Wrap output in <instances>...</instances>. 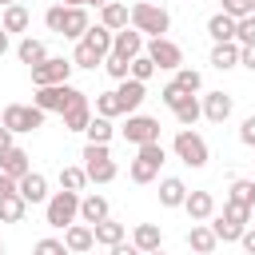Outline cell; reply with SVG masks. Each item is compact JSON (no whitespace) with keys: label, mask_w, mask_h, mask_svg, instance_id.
Returning a JSON list of instances; mask_svg holds the SVG:
<instances>
[{"label":"cell","mask_w":255,"mask_h":255,"mask_svg":"<svg viewBox=\"0 0 255 255\" xmlns=\"http://www.w3.org/2000/svg\"><path fill=\"white\" fill-rule=\"evenodd\" d=\"M163 163H167L163 143H143V147H135V159L128 163V179L131 183H151V179H159Z\"/></svg>","instance_id":"6da1fadb"},{"label":"cell","mask_w":255,"mask_h":255,"mask_svg":"<svg viewBox=\"0 0 255 255\" xmlns=\"http://www.w3.org/2000/svg\"><path fill=\"white\" fill-rule=\"evenodd\" d=\"M44 223L56 231H68L72 223H80V195L76 191H52V199L44 203Z\"/></svg>","instance_id":"7a4b0ae2"},{"label":"cell","mask_w":255,"mask_h":255,"mask_svg":"<svg viewBox=\"0 0 255 255\" xmlns=\"http://www.w3.org/2000/svg\"><path fill=\"white\" fill-rule=\"evenodd\" d=\"M131 28L143 32V36H151V40H159V36L171 32V16H167V8L139 0V4H131Z\"/></svg>","instance_id":"3957f363"},{"label":"cell","mask_w":255,"mask_h":255,"mask_svg":"<svg viewBox=\"0 0 255 255\" xmlns=\"http://www.w3.org/2000/svg\"><path fill=\"white\" fill-rule=\"evenodd\" d=\"M80 159H84V171H88V183H112V179L120 175V167H116V159H112V151H108V143H84V151H80Z\"/></svg>","instance_id":"277c9868"},{"label":"cell","mask_w":255,"mask_h":255,"mask_svg":"<svg viewBox=\"0 0 255 255\" xmlns=\"http://www.w3.org/2000/svg\"><path fill=\"white\" fill-rule=\"evenodd\" d=\"M171 151H175V159L187 163V167H207V139H203L199 131H191V128H179V131H175Z\"/></svg>","instance_id":"5b68a950"},{"label":"cell","mask_w":255,"mask_h":255,"mask_svg":"<svg viewBox=\"0 0 255 255\" xmlns=\"http://www.w3.org/2000/svg\"><path fill=\"white\" fill-rule=\"evenodd\" d=\"M80 96H84V92H80V88H72V84H52V88H36L32 104H36L44 116H48V112H60V116H64Z\"/></svg>","instance_id":"8992f818"},{"label":"cell","mask_w":255,"mask_h":255,"mask_svg":"<svg viewBox=\"0 0 255 255\" xmlns=\"http://www.w3.org/2000/svg\"><path fill=\"white\" fill-rule=\"evenodd\" d=\"M0 124L16 135V131H36V128H44V112L36 108V104H8L4 108V116H0Z\"/></svg>","instance_id":"52a82bcc"},{"label":"cell","mask_w":255,"mask_h":255,"mask_svg":"<svg viewBox=\"0 0 255 255\" xmlns=\"http://www.w3.org/2000/svg\"><path fill=\"white\" fill-rule=\"evenodd\" d=\"M120 131H124V139L135 143V147H143V143H159V120H155V116H143V112L128 116V124H124Z\"/></svg>","instance_id":"ba28073f"},{"label":"cell","mask_w":255,"mask_h":255,"mask_svg":"<svg viewBox=\"0 0 255 255\" xmlns=\"http://www.w3.org/2000/svg\"><path fill=\"white\" fill-rule=\"evenodd\" d=\"M147 56H151V64L155 68H163V72H179L183 68V48L175 44V40H167V36H159V40H147V48H143Z\"/></svg>","instance_id":"9c48e42d"},{"label":"cell","mask_w":255,"mask_h":255,"mask_svg":"<svg viewBox=\"0 0 255 255\" xmlns=\"http://www.w3.org/2000/svg\"><path fill=\"white\" fill-rule=\"evenodd\" d=\"M72 60H64V56H48L44 64H36L32 68V84L36 88H52V84H68V76H72Z\"/></svg>","instance_id":"30bf717a"},{"label":"cell","mask_w":255,"mask_h":255,"mask_svg":"<svg viewBox=\"0 0 255 255\" xmlns=\"http://www.w3.org/2000/svg\"><path fill=\"white\" fill-rule=\"evenodd\" d=\"M143 32H135V28H124V32H116V40H112V52L116 56H124L128 64L135 60V56H143Z\"/></svg>","instance_id":"8fae6325"},{"label":"cell","mask_w":255,"mask_h":255,"mask_svg":"<svg viewBox=\"0 0 255 255\" xmlns=\"http://www.w3.org/2000/svg\"><path fill=\"white\" fill-rule=\"evenodd\" d=\"M104 219H112V207H108V199L104 195H80V223H88V227H96V223H104Z\"/></svg>","instance_id":"7c38bea8"},{"label":"cell","mask_w":255,"mask_h":255,"mask_svg":"<svg viewBox=\"0 0 255 255\" xmlns=\"http://www.w3.org/2000/svg\"><path fill=\"white\" fill-rule=\"evenodd\" d=\"M183 211L191 215V223H207V219L215 215V195H211V191H187Z\"/></svg>","instance_id":"4fadbf2b"},{"label":"cell","mask_w":255,"mask_h":255,"mask_svg":"<svg viewBox=\"0 0 255 255\" xmlns=\"http://www.w3.org/2000/svg\"><path fill=\"white\" fill-rule=\"evenodd\" d=\"M100 24H104L108 32H124V28H131V8L120 4V0H108V4L100 8Z\"/></svg>","instance_id":"5bb4252c"},{"label":"cell","mask_w":255,"mask_h":255,"mask_svg":"<svg viewBox=\"0 0 255 255\" xmlns=\"http://www.w3.org/2000/svg\"><path fill=\"white\" fill-rule=\"evenodd\" d=\"M32 171V163H28V151L24 147H8V151H0V175H12V179H24Z\"/></svg>","instance_id":"9a60e30c"},{"label":"cell","mask_w":255,"mask_h":255,"mask_svg":"<svg viewBox=\"0 0 255 255\" xmlns=\"http://www.w3.org/2000/svg\"><path fill=\"white\" fill-rule=\"evenodd\" d=\"M116 96H120V104H124V116H135L139 104L147 100V84H139V80H124V84L116 88Z\"/></svg>","instance_id":"2e32d148"},{"label":"cell","mask_w":255,"mask_h":255,"mask_svg":"<svg viewBox=\"0 0 255 255\" xmlns=\"http://www.w3.org/2000/svg\"><path fill=\"white\" fill-rule=\"evenodd\" d=\"M231 108H235V100L227 92H207L203 96V120H211V124H223L231 116Z\"/></svg>","instance_id":"e0dca14e"},{"label":"cell","mask_w":255,"mask_h":255,"mask_svg":"<svg viewBox=\"0 0 255 255\" xmlns=\"http://www.w3.org/2000/svg\"><path fill=\"white\" fill-rule=\"evenodd\" d=\"M20 199H24V203H48V199H52L48 179H44L40 171H28V175L20 179Z\"/></svg>","instance_id":"ac0fdd59"},{"label":"cell","mask_w":255,"mask_h":255,"mask_svg":"<svg viewBox=\"0 0 255 255\" xmlns=\"http://www.w3.org/2000/svg\"><path fill=\"white\" fill-rule=\"evenodd\" d=\"M64 247H68L72 255H84V251L96 247V231H92L88 223H72V227L64 231Z\"/></svg>","instance_id":"d6986e66"},{"label":"cell","mask_w":255,"mask_h":255,"mask_svg":"<svg viewBox=\"0 0 255 255\" xmlns=\"http://www.w3.org/2000/svg\"><path fill=\"white\" fill-rule=\"evenodd\" d=\"M60 120H64V131H88V124H92V104H88V96H80Z\"/></svg>","instance_id":"ffe728a7"},{"label":"cell","mask_w":255,"mask_h":255,"mask_svg":"<svg viewBox=\"0 0 255 255\" xmlns=\"http://www.w3.org/2000/svg\"><path fill=\"white\" fill-rule=\"evenodd\" d=\"M187 247H191L195 255H211V251L219 247V239H215L211 223H191V231H187Z\"/></svg>","instance_id":"44dd1931"},{"label":"cell","mask_w":255,"mask_h":255,"mask_svg":"<svg viewBox=\"0 0 255 255\" xmlns=\"http://www.w3.org/2000/svg\"><path fill=\"white\" fill-rule=\"evenodd\" d=\"M92 28V20H88V8H64V40H84V32Z\"/></svg>","instance_id":"7402d4cb"},{"label":"cell","mask_w":255,"mask_h":255,"mask_svg":"<svg viewBox=\"0 0 255 255\" xmlns=\"http://www.w3.org/2000/svg\"><path fill=\"white\" fill-rule=\"evenodd\" d=\"M183 199H187V183L179 175H163L159 179V203L163 207H183Z\"/></svg>","instance_id":"603a6c76"},{"label":"cell","mask_w":255,"mask_h":255,"mask_svg":"<svg viewBox=\"0 0 255 255\" xmlns=\"http://www.w3.org/2000/svg\"><path fill=\"white\" fill-rule=\"evenodd\" d=\"M131 243H135L143 255H147V251H159V247H163V231H159V223H135Z\"/></svg>","instance_id":"cb8c5ba5"},{"label":"cell","mask_w":255,"mask_h":255,"mask_svg":"<svg viewBox=\"0 0 255 255\" xmlns=\"http://www.w3.org/2000/svg\"><path fill=\"white\" fill-rule=\"evenodd\" d=\"M235 24H239V20H231L227 12H215V16L207 20V36H211L215 44H231V40H235Z\"/></svg>","instance_id":"d4e9b609"},{"label":"cell","mask_w":255,"mask_h":255,"mask_svg":"<svg viewBox=\"0 0 255 255\" xmlns=\"http://www.w3.org/2000/svg\"><path fill=\"white\" fill-rule=\"evenodd\" d=\"M239 52H243V48H239L235 40H231V44H215V48H211V68H215V72L239 68Z\"/></svg>","instance_id":"484cf974"},{"label":"cell","mask_w":255,"mask_h":255,"mask_svg":"<svg viewBox=\"0 0 255 255\" xmlns=\"http://www.w3.org/2000/svg\"><path fill=\"white\" fill-rule=\"evenodd\" d=\"M16 56H20V64L36 68V64H44V60H48V48H44V40H32V36H24V40L16 44Z\"/></svg>","instance_id":"4316f807"},{"label":"cell","mask_w":255,"mask_h":255,"mask_svg":"<svg viewBox=\"0 0 255 255\" xmlns=\"http://www.w3.org/2000/svg\"><path fill=\"white\" fill-rule=\"evenodd\" d=\"M92 231H96V243H100V247H108V251H112L116 243H124V235H128V227H124V223H116V219H104V223H96Z\"/></svg>","instance_id":"83f0119b"},{"label":"cell","mask_w":255,"mask_h":255,"mask_svg":"<svg viewBox=\"0 0 255 255\" xmlns=\"http://www.w3.org/2000/svg\"><path fill=\"white\" fill-rule=\"evenodd\" d=\"M28 24H32V16H28L24 4H8L4 16H0V28L4 32H28Z\"/></svg>","instance_id":"f1b7e54d"},{"label":"cell","mask_w":255,"mask_h":255,"mask_svg":"<svg viewBox=\"0 0 255 255\" xmlns=\"http://www.w3.org/2000/svg\"><path fill=\"white\" fill-rule=\"evenodd\" d=\"M199 116H203V100H199V96H183V104L175 108V120H179V128H191Z\"/></svg>","instance_id":"f546056e"},{"label":"cell","mask_w":255,"mask_h":255,"mask_svg":"<svg viewBox=\"0 0 255 255\" xmlns=\"http://www.w3.org/2000/svg\"><path fill=\"white\" fill-rule=\"evenodd\" d=\"M227 199L231 203H243V207H255V179H231Z\"/></svg>","instance_id":"4dcf8cb0"},{"label":"cell","mask_w":255,"mask_h":255,"mask_svg":"<svg viewBox=\"0 0 255 255\" xmlns=\"http://www.w3.org/2000/svg\"><path fill=\"white\" fill-rule=\"evenodd\" d=\"M24 215H28V203L20 195H4L0 199V223H20Z\"/></svg>","instance_id":"1f68e13d"},{"label":"cell","mask_w":255,"mask_h":255,"mask_svg":"<svg viewBox=\"0 0 255 255\" xmlns=\"http://www.w3.org/2000/svg\"><path fill=\"white\" fill-rule=\"evenodd\" d=\"M88 143H112V135H116V128H112V120H104V116H92V124H88Z\"/></svg>","instance_id":"d6a6232c"},{"label":"cell","mask_w":255,"mask_h":255,"mask_svg":"<svg viewBox=\"0 0 255 255\" xmlns=\"http://www.w3.org/2000/svg\"><path fill=\"white\" fill-rule=\"evenodd\" d=\"M88 187V171L84 167H60V191H84Z\"/></svg>","instance_id":"836d02e7"},{"label":"cell","mask_w":255,"mask_h":255,"mask_svg":"<svg viewBox=\"0 0 255 255\" xmlns=\"http://www.w3.org/2000/svg\"><path fill=\"white\" fill-rule=\"evenodd\" d=\"M96 116H104V120H116V116H124V104H120V96H116V92H100V96H96Z\"/></svg>","instance_id":"e575fe53"},{"label":"cell","mask_w":255,"mask_h":255,"mask_svg":"<svg viewBox=\"0 0 255 255\" xmlns=\"http://www.w3.org/2000/svg\"><path fill=\"white\" fill-rule=\"evenodd\" d=\"M211 231H215V239H219V243H239L247 227H239V223H231V219H223V215H219V219L211 223Z\"/></svg>","instance_id":"d590c367"},{"label":"cell","mask_w":255,"mask_h":255,"mask_svg":"<svg viewBox=\"0 0 255 255\" xmlns=\"http://www.w3.org/2000/svg\"><path fill=\"white\" fill-rule=\"evenodd\" d=\"M104 72H108V76H112L116 84H124V80H131V64H128L124 56H116V52H112V56L104 60Z\"/></svg>","instance_id":"8d00e7d4"},{"label":"cell","mask_w":255,"mask_h":255,"mask_svg":"<svg viewBox=\"0 0 255 255\" xmlns=\"http://www.w3.org/2000/svg\"><path fill=\"white\" fill-rule=\"evenodd\" d=\"M171 84H175V88H183V92H187V96H195V92H199V88H203V76H199V72H195V68H179V72H175V80H171Z\"/></svg>","instance_id":"74e56055"},{"label":"cell","mask_w":255,"mask_h":255,"mask_svg":"<svg viewBox=\"0 0 255 255\" xmlns=\"http://www.w3.org/2000/svg\"><path fill=\"white\" fill-rule=\"evenodd\" d=\"M155 72H159V68H155V64H151V56H147V52H143V56H135V60H131V80H139V84H147V80H151V76H155Z\"/></svg>","instance_id":"f35d334b"},{"label":"cell","mask_w":255,"mask_h":255,"mask_svg":"<svg viewBox=\"0 0 255 255\" xmlns=\"http://www.w3.org/2000/svg\"><path fill=\"white\" fill-rule=\"evenodd\" d=\"M223 219H231V223H239V227H251V207L223 199Z\"/></svg>","instance_id":"ab89813d"},{"label":"cell","mask_w":255,"mask_h":255,"mask_svg":"<svg viewBox=\"0 0 255 255\" xmlns=\"http://www.w3.org/2000/svg\"><path fill=\"white\" fill-rule=\"evenodd\" d=\"M235 44H239V48H251V44H255V16H243V20L235 24Z\"/></svg>","instance_id":"60d3db41"},{"label":"cell","mask_w":255,"mask_h":255,"mask_svg":"<svg viewBox=\"0 0 255 255\" xmlns=\"http://www.w3.org/2000/svg\"><path fill=\"white\" fill-rule=\"evenodd\" d=\"M32 255H72L68 247H64V239H36V247H32Z\"/></svg>","instance_id":"b9f144b4"},{"label":"cell","mask_w":255,"mask_h":255,"mask_svg":"<svg viewBox=\"0 0 255 255\" xmlns=\"http://www.w3.org/2000/svg\"><path fill=\"white\" fill-rule=\"evenodd\" d=\"M64 8H68V4H52V8L44 12V24H48V32H56V36L64 32Z\"/></svg>","instance_id":"7bdbcfd3"},{"label":"cell","mask_w":255,"mask_h":255,"mask_svg":"<svg viewBox=\"0 0 255 255\" xmlns=\"http://www.w3.org/2000/svg\"><path fill=\"white\" fill-rule=\"evenodd\" d=\"M219 12H227L231 20H243V16H251L247 0H219Z\"/></svg>","instance_id":"ee69618b"},{"label":"cell","mask_w":255,"mask_h":255,"mask_svg":"<svg viewBox=\"0 0 255 255\" xmlns=\"http://www.w3.org/2000/svg\"><path fill=\"white\" fill-rule=\"evenodd\" d=\"M183 96H187V92H183V88H175V84H163V92H159V100H163V104H167L171 112H175V108L183 104Z\"/></svg>","instance_id":"f6af8a7d"},{"label":"cell","mask_w":255,"mask_h":255,"mask_svg":"<svg viewBox=\"0 0 255 255\" xmlns=\"http://www.w3.org/2000/svg\"><path fill=\"white\" fill-rule=\"evenodd\" d=\"M239 143H247V147H255V116H247V120L239 124Z\"/></svg>","instance_id":"bcb514c9"},{"label":"cell","mask_w":255,"mask_h":255,"mask_svg":"<svg viewBox=\"0 0 255 255\" xmlns=\"http://www.w3.org/2000/svg\"><path fill=\"white\" fill-rule=\"evenodd\" d=\"M4 195H20V179H12V175H0V199Z\"/></svg>","instance_id":"7dc6e473"},{"label":"cell","mask_w":255,"mask_h":255,"mask_svg":"<svg viewBox=\"0 0 255 255\" xmlns=\"http://www.w3.org/2000/svg\"><path fill=\"white\" fill-rule=\"evenodd\" d=\"M239 247H243L247 255H255V227H247V231H243V239H239Z\"/></svg>","instance_id":"c3c4849f"},{"label":"cell","mask_w":255,"mask_h":255,"mask_svg":"<svg viewBox=\"0 0 255 255\" xmlns=\"http://www.w3.org/2000/svg\"><path fill=\"white\" fill-rule=\"evenodd\" d=\"M239 64H243V68H247V72H255V44H251V48H243V52H239Z\"/></svg>","instance_id":"681fc988"},{"label":"cell","mask_w":255,"mask_h":255,"mask_svg":"<svg viewBox=\"0 0 255 255\" xmlns=\"http://www.w3.org/2000/svg\"><path fill=\"white\" fill-rule=\"evenodd\" d=\"M112 255H143V251H139L135 243H116V247H112Z\"/></svg>","instance_id":"f907efd6"},{"label":"cell","mask_w":255,"mask_h":255,"mask_svg":"<svg viewBox=\"0 0 255 255\" xmlns=\"http://www.w3.org/2000/svg\"><path fill=\"white\" fill-rule=\"evenodd\" d=\"M8 147H12V131L0 124V151H8Z\"/></svg>","instance_id":"816d5d0a"},{"label":"cell","mask_w":255,"mask_h":255,"mask_svg":"<svg viewBox=\"0 0 255 255\" xmlns=\"http://www.w3.org/2000/svg\"><path fill=\"white\" fill-rule=\"evenodd\" d=\"M4 52H8V32L0 28V56H4Z\"/></svg>","instance_id":"f5cc1de1"},{"label":"cell","mask_w":255,"mask_h":255,"mask_svg":"<svg viewBox=\"0 0 255 255\" xmlns=\"http://www.w3.org/2000/svg\"><path fill=\"white\" fill-rule=\"evenodd\" d=\"M60 4H68V8H84V0H60Z\"/></svg>","instance_id":"db71d44e"},{"label":"cell","mask_w":255,"mask_h":255,"mask_svg":"<svg viewBox=\"0 0 255 255\" xmlns=\"http://www.w3.org/2000/svg\"><path fill=\"white\" fill-rule=\"evenodd\" d=\"M88 4H96V8H104V4H108V0H84V8H88Z\"/></svg>","instance_id":"11a10c76"},{"label":"cell","mask_w":255,"mask_h":255,"mask_svg":"<svg viewBox=\"0 0 255 255\" xmlns=\"http://www.w3.org/2000/svg\"><path fill=\"white\" fill-rule=\"evenodd\" d=\"M147 255H167V251H163V247H159V251H147Z\"/></svg>","instance_id":"9f6ffc18"},{"label":"cell","mask_w":255,"mask_h":255,"mask_svg":"<svg viewBox=\"0 0 255 255\" xmlns=\"http://www.w3.org/2000/svg\"><path fill=\"white\" fill-rule=\"evenodd\" d=\"M247 8H251V16H255V0H247Z\"/></svg>","instance_id":"6f0895ef"},{"label":"cell","mask_w":255,"mask_h":255,"mask_svg":"<svg viewBox=\"0 0 255 255\" xmlns=\"http://www.w3.org/2000/svg\"><path fill=\"white\" fill-rule=\"evenodd\" d=\"M251 227H255V207H251Z\"/></svg>","instance_id":"680465c9"},{"label":"cell","mask_w":255,"mask_h":255,"mask_svg":"<svg viewBox=\"0 0 255 255\" xmlns=\"http://www.w3.org/2000/svg\"><path fill=\"white\" fill-rule=\"evenodd\" d=\"M0 4H4V8H8V4H16V0H0Z\"/></svg>","instance_id":"91938a15"},{"label":"cell","mask_w":255,"mask_h":255,"mask_svg":"<svg viewBox=\"0 0 255 255\" xmlns=\"http://www.w3.org/2000/svg\"><path fill=\"white\" fill-rule=\"evenodd\" d=\"M0 255H4V243H0Z\"/></svg>","instance_id":"94428289"},{"label":"cell","mask_w":255,"mask_h":255,"mask_svg":"<svg viewBox=\"0 0 255 255\" xmlns=\"http://www.w3.org/2000/svg\"><path fill=\"white\" fill-rule=\"evenodd\" d=\"M0 116H4V108H0Z\"/></svg>","instance_id":"6125c7cd"}]
</instances>
